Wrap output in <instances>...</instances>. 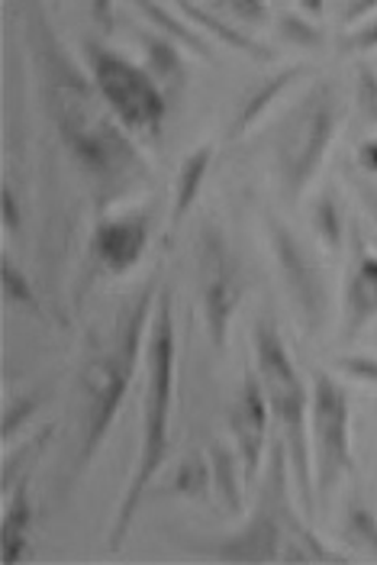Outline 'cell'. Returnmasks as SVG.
Returning <instances> with one entry per match:
<instances>
[{"label": "cell", "mask_w": 377, "mask_h": 565, "mask_svg": "<svg viewBox=\"0 0 377 565\" xmlns=\"http://www.w3.org/2000/svg\"><path fill=\"white\" fill-rule=\"evenodd\" d=\"M171 388H175V324H171V291L158 294L155 327L148 343V394H145V424H142V453L133 485L120 504V518L110 533V550H120L130 523L136 518L145 485L168 456V414H171Z\"/></svg>", "instance_id": "6da1fadb"}, {"label": "cell", "mask_w": 377, "mask_h": 565, "mask_svg": "<svg viewBox=\"0 0 377 565\" xmlns=\"http://www.w3.org/2000/svg\"><path fill=\"white\" fill-rule=\"evenodd\" d=\"M255 352H258V372L265 381V394L268 404L275 411V417L284 426V446L290 456V469L297 475V491H300V504L303 514L313 518L317 514V501H313V478H310V453H307V391L303 381L297 376L287 349H284L281 336L271 324H258L255 327Z\"/></svg>", "instance_id": "7a4b0ae2"}, {"label": "cell", "mask_w": 377, "mask_h": 565, "mask_svg": "<svg viewBox=\"0 0 377 565\" xmlns=\"http://www.w3.org/2000/svg\"><path fill=\"white\" fill-rule=\"evenodd\" d=\"M335 117H339V107H335V91L330 85L313 88L307 100L297 107V113L290 117L281 137V152H278L284 188L290 197H297L317 175L335 133Z\"/></svg>", "instance_id": "3957f363"}, {"label": "cell", "mask_w": 377, "mask_h": 565, "mask_svg": "<svg viewBox=\"0 0 377 565\" xmlns=\"http://www.w3.org/2000/svg\"><path fill=\"white\" fill-rule=\"evenodd\" d=\"M88 55H91L97 88H100L103 100L113 107V113L130 130L158 137L168 104H165L162 91L155 88L152 75L100 46H88Z\"/></svg>", "instance_id": "277c9868"}, {"label": "cell", "mask_w": 377, "mask_h": 565, "mask_svg": "<svg viewBox=\"0 0 377 565\" xmlns=\"http://www.w3.org/2000/svg\"><path fill=\"white\" fill-rule=\"evenodd\" d=\"M290 518L293 514L287 504V446L278 443L271 471H268V485L255 508V518L242 533L230 536L223 546H217L213 556L223 563H275V559H281V553H278L281 526H287Z\"/></svg>", "instance_id": "5b68a950"}, {"label": "cell", "mask_w": 377, "mask_h": 565, "mask_svg": "<svg viewBox=\"0 0 377 565\" xmlns=\"http://www.w3.org/2000/svg\"><path fill=\"white\" fill-rule=\"evenodd\" d=\"M313 453H317V491L330 495L335 481L352 471L348 446V398L326 372L313 378Z\"/></svg>", "instance_id": "8992f818"}, {"label": "cell", "mask_w": 377, "mask_h": 565, "mask_svg": "<svg viewBox=\"0 0 377 565\" xmlns=\"http://www.w3.org/2000/svg\"><path fill=\"white\" fill-rule=\"evenodd\" d=\"M200 282H203V314H207V330L217 349L226 346L230 317L239 304V279L226 242L217 230H207L200 242Z\"/></svg>", "instance_id": "52a82bcc"}, {"label": "cell", "mask_w": 377, "mask_h": 565, "mask_svg": "<svg viewBox=\"0 0 377 565\" xmlns=\"http://www.w3.org/2000/svg\"><path fill=\"white\" fill-rule=\"evenodd\" d=\"M271 239H275V256L281 265V275L293 304L300 307V317L307 324V333H317L326 317V287L317 272V265L307 259L303 246L284 230L281 224H271Z\"/></svg>", "instance_id": "ba28073f"}, {"label": "cell", "mask_w": 377, "mask_h": 565, "mask_svg": "<svg viewBox=\"0 0 377 565\" xmlns=\"http://www.w3.org/2000/svg\"><path fill=\"white\" fill-rule=\"evenodd\" d=\"M136 369H130L117 352H110L107 359H100L88 372V417H85V449H81V463H88L97 453L103 433L113 424V414L126 394V384Z\"/></svg>", "instance_id": "9c48e42d"}, {"label": "cell", "mask_w": 377, "mask_h": 565, "mask_svg": "<svg viewBox=\"0 0 377 565\" xmlns=\"http://www.w3.org/2000/svg\"><path fill=\"white\" fill-rule=\"evenodd\" d=\"M233 433H236L242 466L248 481L258 475V463L265 453V436H268V394L255 376H245L236 404H233Z\"/></svg>", "instance_id": "30bf717a"}, {"label": "cell", "mask_w": 377, "mask_h": 565, "mask_svg": "<svg viewBox=\"0 0 377 565\" xmlns=\"http://www.w3.org/2000/svg\"><path fill=\"white\" fill-rule=\"evenodd\" d=\"M145 242H148V220L145 214H133L100 224L95 233V252L110 272H130L140 262Z\"/></svg>", "instance_id": "8fae6325"}, {"label": "cell", "mask_w": 377, "mask_h": 565, "mask_svg": "<svg viewBox=\"0 0 377 565\" xmlns=\"http://www.w3.org/2000/svg\"><path fill=\"white\" fill-rule=\"evenodd\" d=\"M377 317V256H372L358 239V259L348 272V320L345 339H355Z\"/></svg>", "instance_id": "7c38bea8"}, {"label": "cell", "mask_w": 377, "mask_h": 565, "mask_svg": "<svg viewBox=\"0 0 377 565\" xmlns=\"http://www.w3.org/2000/svg\"><path fill=\"white\" fill-rule=\"evenodd\" d=\"M178 10H181L185 17H190L197 26H203L207 33H213L220 43H226V46L236 48L242 55H252V58H258V62H271V58H275L271 48L262 46L258 40H252L248 33H242L233 23H226L220 13H213V10H207V7H193V3H181Z\"/></svg>", "instance_id": "4fadbf2b"}, {"label": "cell", "mask_w": 377, "mask_h": 565, "mask_svg": "<svg viewBox=\"0 0 377 565\" xmlns=\"http://www.w3.org/2000/svg\"><path fill=\"white\" fill-rule=\"evenodd\" d=\"M210 471H213V488H217L223 508L239 518L242 508H245V491H242V481H239V466L233 449L213 446V453H210Z\"/></svg>", "instance_id": "5bb4252c"}, {"label": "cell", "mask_w": 377, "mask_h": 565, "mask_svg": "<svg viewBox=\"0 0 377 565\" xmlns=\"http://www.w3.org/2000/svg\"><path fill=\"white\" fill-rule=\"evenodd\" d=\"M210 155L213 149L210 145H200L197 152H190L188 162L181 165V178H178V197H175V224H181L188 217L190 204L197 200L200 185L207 178V169H210Z\"/></svg>", "instance_id": "9a60e30c"}, {"label": "cell", "mask_w": 377, "mask_h": 565, "mask_svg": "<svg viewBox=\"0 0 377 565\" xmlns=\"http://www.w3.org/2000/svg\"><path fill=\"white\" fill-rule=\"evenodd\" d=\"M30 526V495L26 481L16 485V498L3 518V563H16L23 556V533Z\"/></svg>", "instance_id": "2e32d148"}, {"label": "cell", "mask_w": 377, "mask_h": 565, "mask_svg": "<svg viewBox=\"0 0 377 565\" xmlns=\"http://www.w3.org/2000/svg\"><path fill=\"white\" fill-rule=\"evenodd\" d=\"M307 68L303 65H293V68H287V72H281L278 78H271L258 95H252L248 100H245V107L239 110V117H236V133H245L258 117H262V110L268 107V104H275L278 97H281V91L297 78V75H303Z\"/></svg>", "instance_id": "e0dca14e"}, {"label": "cell", "mask_w": 377, "mask_h": 565, "mask_svg": "<svg viewBox=\"0 0 377 565\" xmlns=\"http://www.w3.org/2000/svg\"><path fill=\"white\" fill-rule=\"evenodd\" d=\"M140 10L148 17V20H152V23H155V26H162L168 36H175L181 46H188L190 52H197V55H203V58H213V48L207 46V43H203L190 26H185L171 10H165V7H158V3H142Z\"/></svg>", "instance_id": "ac0fdd59"}, {"label": "cell", "mask_w": 377, "mask_h": 565, "mask_svg": "<svg viewBox=\"0 0 377 565\" xmlns=\"http://www.w3.org/2000/svg\"><path fill=\"white\" fill-rule=\"evenodd\" d=\"M142 46L148 48V65H152V75H155V78H178V75H181L178 48L171 46L168 40L142 36Z\"/></svg>", "instance_id": "d6986e66"}, {"label": "cell", "mask_w": 377, "mask_h": 565, "mask_svg": "<svg viewBox=\"0 0 377 565\" xmlns=\"http://www.w3.org/2000/svg\"><path fill=\"white\" fill-rule=\"evenodd\" d=\"M213 481V471L207 469V463L200 456H188L185 466L178 469V478H175V491L185 495V498H203L207 488Z\"/></svg>", "instance_id": "ffe728a7"}, {"label": "cell", "mask_w": 377, "mask_h": 565, "mask_svg": "<svg viewBox=\"0 0 377 565\" xmlns=\"http://www.w3.org/2000/svg\"><path fill=\"white\" fill-rule=\"evenodd\" d=\"M0 279H3V291H7V297H10V301H16V304H20V307H26V311H36V307H40L36 291L30 287L26 275H23L10 259H3V262H0Z\"/></svg>", "instance_id": "44dd1931"}, {"label": "cell", "mask_w": 377, "mask_h": 565, "mask_svg": "<svg viewBox=\"0 0 377 565\" xmlns=\"http://www.w3.org/2000/svg\"><path fill=\"white\" fill-rule=\"evenodd\" d=\"M281 26V36L287 43H293V46L300 48H320L323 46V33L313 26V23H307L303 17H297V13H284L281 20H278Z\"/></svg>", "instance_id": "7402d4cb"}, {"label": "cell", "mask_w": 377, "mask_h": 565, "mask_svg": "<svg viewBox=\"0 0 377 565\" xmlns=\"http://www.w3.org/2000/svg\"><path fill=\"white\" fill-rule=\"evenodd\" d=\"M317 233L323 236L326 249L339 252V246H342V214H339L332 197H323L317 204Z\"/></svg>", "instance_id": "603a6c76"}, {"label": "cell", "mask_w": 377, "mask_h": 565, "mask_svg": "<svg viewBox=\"0 0 377 565\" xmlns=\"http://www.w3.org/2000/svg\"><path fill=\"white\" fill-rule=\"evenodd\" d=\"M348 536H352L358 546L377 553V518L368 508L355 504V508L348 511Z\"/></svg>", "instance_id": "cb8c5ba5"}, {"label": "cell", "mask_w": 377, "mask_h": 565, "mask_svg": "<svg viewBox=\"0 0 377 565\" xmlns=\"http://www.w3.org/2000/svg\"><path fill=\"white\" fill-rule=\"evenodd\" d=\"M358 107L372 123H377V72L372 65L358 68Z\"/></svg>", "instance_id": "d4e9b609"}, {"label": "cell", "mask_w": 377, "mask_h": 565, "mask_svg": "<svg viewBox=\"0 0 377 565\" xmlns=\"http://www.w3.org/2000/svg\"><path fill=\"white\" fill-rule=\"evenodd\" d=\"M48 436H52V426H46L40 436H33V439H30V443H26V446H23V449H20L13 459H7V466H3V481H0V485H3V491H10V485H13V471L23 469V463H26L30 456H36V453L46 446Z\"/></svg>", "instance_id": "484cf974"}, {"label": "cell", "mask_w": 377, "mask_h": 565, "mask_svg": "<svg viewBox=\"0 0 377 565\" xmlns=\"http://www.w3.org/2000/svg\"><path fill=\"white\" fill-rule=\"evenodd\" d=\"M36 408H40V398H36V394H26V398H20V401H16V404H13V408L3 414V430H0V433H3V439H10V436L20 430V426L26 424V421H30V414H33Z\"/></svg>", "instance_id": "4316f807"}, {"label": "cell", "mask_w": 377, "mask_h": 565, "mask_svg": "<svg viewBox=\"0 0 377 565\" xmlns=\"http://www.w3.org/2000/svg\"><path fill=\"white\" fill-rule=\"evenodd\" d=\"M339 369H345L348 376L358 378V381L377 384V359H372V356H342Z\"/></svg>", "instance_id": "83f0119b"}, {"label": "cell", "mask_w": 377, "mask_h": 565, "mask_svg": "<svg viewBox=\"0 0 377 565\" xmlns=\"http://www.w3.org/2000/svg\"><path fill=\"white\" fill-rule=\"evenodd\" d=\"M223 10H230L233 17L239 20H248V23H265L268 20V7H262V3H226Z\"/></svg>", "instance_id": "f1b7e54d"}, {"label": "cell", "mask_w": 377, "mask_h": 565, "mask_svg": "<svg viewBox=\"0 0 377 565\" xmlns=\"http://www.w3.org/2000/svg\"><path fill=\"white\" fill-rule=\"evenodd\" d=\"M0 204H3V227H7L10 233H20V207H16L13 191L10 188L0 191Z\"/></svg>", "instance_id": "f546056e"}, {"label": "cell", "mask_w": 377, "mask_h": 565, "mask_svg": "<svg viewBox=\"0 0 377 565\" xmlns=\"http://www.w3.org/2000/svg\"><path fill=\"white\" fill-rule=\"evenodd\" d=\"M377 46V20L365 23L352 40H348V48H375Z\"/></svg>", "instance_id": "4dcf8cb0"}, {"label": "cell", "mask_w": 377, "mask_h": 565, "mask_svg": "<svg viewBox=\"0 0 377 565\" xmlns=\"http://www.w3.org/2000/svg\"><path fill=\"white\" fill-rule=\"evenodd\" d=\"M377 3H358V7H348L345 13H342V23H355L358 17H365V13H375Z\"/></svg>", "instance_id": "1f68e13d"}, {"label": "cell", "mask_w": 377, "mask_h": 565, "mask_svg": "<svg viewBox=\"0 0 377 565\" xmlns=\"http://www.w3.org/2000/svg\"><path fill=\"white\" fill-rule=\"evenodd\" d=\"M95 17H100L103 20V30H110L113 23H110V7H103V3H97L95 7Z\"/></svg>", "instance_id": "d6a6232c"}, {"label": "cell", "mask_w": 377, "mask_h": 565, "mask_svg": "<svg viewBox=\"0 0 377 565\" xmlns=\"http://www.w3.org/2000/svg\"><path fill=\"white\" fill-rule=\"evenodd\" d=\"M368 204H372V210H375V217H377V197H375V194H368Z\"/></svg>", "instance_id": "836d02e7"}]
</instances>
